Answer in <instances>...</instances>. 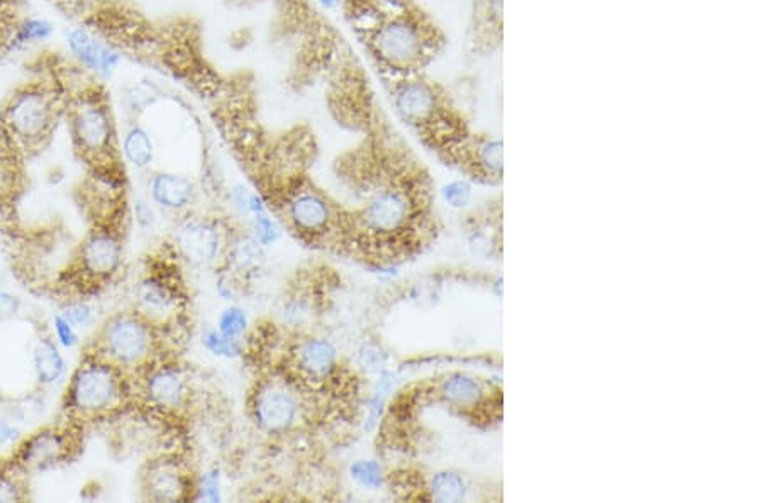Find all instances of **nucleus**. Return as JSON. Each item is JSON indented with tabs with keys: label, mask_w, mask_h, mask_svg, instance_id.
Masks as SVG:
<instances>
[{
	"label": "nucleus",
	"mask_w": 763,
	"mask_h": 503,
	"mask_svg": "<svg viewBox=\"0 0 763 503\" xmlns=\"http://www.w3.org/2000/svg\"><path fill=\"white\" fill-rule=\"evenodd\" d=\"M46 4L122 59L175 81L206 106L228 84L231 72L210 58L197 15L155 14L141 0H46Z\"/></svg>",
	"instance_id": "obj_1"
},
{
	"label": "nucleus",
	"mask_w": 763,
	"mask_h": 503,
	"mask_svg": "<svg viewBox=\"0 0 763 503\" xmlns=\"http://www.w3.org/2000/svg\"><path fill=\"white\" fill-rule=\"evenodd\" d=\"M24 470L12 461L0 467V502H21L26 499Z\"/></svg>",
	"instance_id": "obj_27"
},
{
	"label": "nucleus",
	"mask_w": 763,
	"mask_h": 503,
	"mask_svg": "<svg viewBox=\"0 0 763 503\" xmlns=\"http://www.w3.org/2000/svg\"><path fill=\"white\" fill-rule=\"evenodd\" d=\"M150 194L153 203L165 210L178 212L187 209L194 200V184L177 173L162 172L150 181Z\"/></svg>",
	"instance_id": "obj_20"
},
{
	"label": "nucleus",
	"mask_w": 763,
	"mask_h": 503,
	"mask_svg": "<svg viewBox=\"0 0 763 503\" xmlns=\"http://www.w3.org/2000/svg\"><path fill=\"white\" fill-rule=\"evenodd\" d=\"M248 317L240 307H229L219 317L218 331L231 339H240L247 331Z\"/></svg>",
	"instance_id": "obj_28"
},
{
	"label": "nucleus",
	"mask_w": 763,
	"mask_h": 503,
	"mask_svg": "<svg viewBox=\"0 0 763 503\" xmlns=\"http://www.w3.org/2000/svg\"><path fill=\"white\" fill-rule=\"evenodd\" d=\"M443 199L447 200L451 207H465L472 197V187L467 181H457L448 184L442 190Z\"/></svg>",
	"instance_id": "obj_32"
},
{
	"label": "nucleus",
	"mask_w": 763,
	"mask_h": 503,
	"mask_svg": "<svg viewBox=\"0 0 763 503\" xmlns=\"http://www.w3.org/2000/svg\"><path fill=\"white\" fill-rule=\"evenodd\" d=\"M0 9L14 12V14H30V2L28 0H0Z\"/></svg>",
	"instance_id": "obj_37"
},
{
	"label": "nucleus",
	"mask_w": 763,
	"mask_h": 503,
	"mask_svg": "<svg viewBox=\"0 0 763 503\" xmlns=\"http://www.w3.org/2000/svg\"><path fill=\"white\" fill-rule=\"evenodd\" d=\"M436 401L443 402L451 412L477 427H491L502 420L501 386L469 373H450L435 385Z\"/></svg>",
	"instance_id": "obj_8"
},
{
	"label": "nucleus",
	"mask_w": 763,
	"mask_h": 503,
	"mask_svg": "<svg viewBox=\"0 0 763 503\" xmlns=\"http://www.w3.org/2000/svg\"><path fill=\"white\" fill-rule=\"evenodd\" d=\"M251 229H253V238L257 239L262 247H269V244L277 241L279 228L265 212L254 214Z\"/></svg>",
	"instance_id": "obj_31"
},
{
	"label": "nucleus",
	"mask_w": 763,
	"mask_h": 503,
	"mask_svg": "<svg viewBox=\"0 0 763 503\" xmlns=\"http://www.w3.org/2000/svg\"><path fill=\"white\" fill-rule=\"evenodd\" d=\"M143 393L153 407L177 411L188 398V383L184 373L174 364L150 367L143 376Z\"/></svg>",
	"instance_id": "obj_16"
},
{
	"label": "nucleus",
	"mask_w": 763,
	"mask_h": 503,
	"mask_svg": "<svg viewBox=\"0 0 763 503\" xmlns=\"http://www.w3.org/2000/svg\"><path fill=\"white\" fill-rule=\"evenodd\" d=\"M338 351L325 338H306L294 348V370L297 382L310 386L326 385L338 371Z\"/></svg>",
	"instance_id": "obj_15"
},
{
	"label": "nucleus",
	"mask_w": 763,
	"mask_h": 503,
	"mask_svg": "<svg viewBox=\"0 0 763 503\" xmlns=\"http://www.w3.org/2000/svg\"><path fill=\"white\" fill-rule=\"evenodd\" d=\"M63 316L67 317L75 327H87L94 319V309L85 300L72 302L63 310Z\"/></svg>",
	"instance_id": "obj_34"
},
{
	"label": "nucleus",
	"mask_w": 763,
	"mask_h": 503,
	"mask_svg": "<svg viewBox=\"0 0 763 503\" xmlns=\"http://www.w3.org/2000/svg\"><path fill=\"white\" fill-rule=\"evenodd\" d=\"M126 393L128 385L122 379V368L94 353L74 371L65 408L75 419H97L116 411Z\"/></svg>",
	"instance_id": "obj_7"
},
{
	"label": "nucleus",
	"mask_w": 763,
	"mask_h": 503,
	"mask_svg": "<svg viewBox=\"0 0 763 503\" xmlns=\"http://www.w3.org/2000/svg\"><path fill=\"white\" fill-rule=\"evenodd\" d=\"M62 124L55 84L24 65V77L0 100V199H14L24 192L28 168L48 150Z\"/></svg>",
	"instance_id": "obj_3"
},
{
	"label": "nucleus",
	"mask_w": 763,
	"mask_h": 503,
	"mask_svg": "<svg viewBox=\"0 0 763 503\" xmlns=\"http://www.w3.org/2000/svg\"><path fill=\"white\" fill-rule=\"evenodd\" d=\"M204 345L209 349L210 353L216 357H235L240 353V345L238 339L228 338L219 331H207L204 335Z\"/></svg>",
	"instance_id": "obj_30"
},
{
	"label": "nucleus",
	"mask_w": 763,
	"mask_h": 503,
	"mask_svg": "<svg viewBox=\"0 0 763 503\" xmlns=\"http://www.w3.org/2000/svg\"><path fill=\"white\" fill-rule=\"evenodd\" d=\"M137 304L138 313L150 320L177 313V287L163 276H146L137 285Z\"/></svg>",
	"instance_id": "obj_19"
},
{
	"label": "nucleus",
	"mask_w": 763,
	"mask_h": 503,
	"mask_svg": "<svg viewBox=\"0 0 763 503\" xmlns=\"http://www.w3.org/2000/svg\"><path fill=\"white\" fill-rule=\"evenodd\" d=\"M121 238L109 228L90 231L77 254V276L90 285L109 282L121 269Z\"/></svg>",
	"instance_id": "obj_12"
},
{
	"label": "nucleus",
	"mask_w": 763,
	"mask_h": 503,
	"mask_svg": "<svg viewBox=\"0 0 763 503\" xmlns=\"http://www.w3.org/2000/svg\"><path fill=\"white\" fill-rule=\"evenodd\" d=\"M504 45V0H472L467 53L476 59L498 55Z\"/></svg>",
	"instance_id": "obj_13"
},
{
	"label": "nucleus",
	"mask_w": 763,
	"mask_h": 503,
	"mask_svg": "<svg viewBox=\"0 0 763 503\" xmlns=\"http://www.w3.org/2000/svg\"><path fill=\"white\" fill-rule=\"evenodd\" d=\"M190 480L184 468L174 459H160L148 464L143 474V490L146 499L155 502H177L185 499L190 489Z\"/></svg>",
	"instance_id": "obj_17"
},
{
	"label": "nucleus",
	"mask_w": 763,
	"mask_h": 503,
	"mask_svg": "<svg viewBox=\"0 0 763 503\" xmlns=\"http://www.w3.org/2000/svg\"><path fill=\"white\" fill-rule=\"evenodd\" d=\"M72 451L74 436L68 433V427H45L19 445L12 461L24 471H40L67 461Z\"/></svg>",
	"instance_id": "obj_14"
},
{
	"label": "nucleus",
	"mask_w": 763,
	"mask_h": 503,
	"mask_svg": "<svg viewBox=\"0 0 763 503\" xmlns=\"http://www.w3.org/2000/svg\"><path fill=\"white\" fill-rule=\"evenodd\" d=\"M37 34L30 14H14L0 9V56L15 52Z\"/></svg>",
	"instance_id": "obj_22"
},
{
	"label": "nucleus",
	"mask_w": 763,
	"mask_h": 503,
	"mask_svg": "<svg viewBox=\"0 0 763 503\" xmlns=\"http://www.w3.org/2000/svg\"><path fill=\"white\" fill-rule=\"evenodd\" d=\"M19 437V430L8 420L0 419V446L11 445Z\"/></svg>",
	"instance_id": "obj_36"
},
{
	"label": "nucleus",
	"mask_w": 763,
	"mask_h": 503,
	"mask_svg": "<svg viewBox=\"0 0 763 503\" xmlns=\"http://www.w3.org/2000/svg\"><path fill=\"white\" fill-rule=\"evenodd\" d=\"M24 63L55 84L63 124L85 173L128 182L118 116L106 77L56 46L36 50Z\"/></svg>",
	"instance_id": "obj_2"
},
{
	"label": "nucleus",
	"mask_w": 763,
	"mask_h": 503,
	"mask_svg": "<svg viewBox=\"0 0 763 503\" xmlns=\"http://www.w3.org/2000/svg\"><path fill=\"white\" fill-rule=\"evenodd\" d=\"M299 397L291 380H265L251 398L254 423L269 434L291 429L299 419Z\"/></svg>",
	"instance_id": "obj_11"
},
{
	"label": "nucleus",
	"mask_w": 763,
	"mask_h": 503,
	"mask_svg": "<svg viewBox=\"0 0 763 503\" xmlns=\"http://www.w3.org/2000/svg\"><path fill=\"white\" fill-rule=\"evenodd\" d=\"M152 320L140 313H121L100 329L97 353L118 367H143L155 349Z\"/></svg>",
	"instance_id": "obj_9"
},
{
	"label": "nucleus",
	"mask_w": 763,
	"mask_h": 503,
	"mask_svg": "<svg viewBox=\"0 0 763 503\" xmlns=\"http://www.w3.org/2000/svg\"><path fill=\"white\" fill-rule=\"evenodd\" d=\"M350 473L366 489H379L382 485V481H384L382 468L375 461L360 459L357 463L351 464Z\"/></svg>",
	"instance_id": "obj_29"
},
{
	"label": "nucleus",
	"mask_w": 763,
	"mask_h": 503,
	"mask_svg": "<svg viewBox=\"0 0 763 503\" xmlns=\"http://www.w3.org/2000/svg\"><path fill=\"white\" fill-rule=\"evenodd\" d=\"M21 300L9 292H0V322L11 319L18 314Z\"/></svg>",
	"instance_id": "obj_35"
},
{
	"label": "nucleus",
	"mask_w": 763,
	"mask_h": 503,
	"mask_svg": "<svg viewBox=\"0 0 763 503\" xmlns=\"http://www.w3.org/2000/svg\"><path fill=\"white\" fill-rule=\"evenodd\" d=\"M379 80L426 74L447 52V31L435 15L411 0L350 28Z\"/></svg>",
	"instance_id": "obj_4"
},
{
	"label": "nucleus",
	"mask_w": 763,
	"mask_h": 503,
	"mask_svg": "<svg viewBox=\"0 0 763 503\" xmlns=\"http://www.w3.org/2000/svg\"><path fill=\"white\" fill-rule=\"evenodd\" d=\"M53 324H55V336L58 346L72 349L78 345L77 327H75L67 317L63 316V314H56Z\"/></svg>",
	"instance_id": "obj_33"
},
{
	"label": "nucleus",
	"mask_w": 763,
	"mask_h": 503,
	"mask_svg": "<svg viewBox=\"0 0 763 503\" xmlns=\"http://www.w3.org/2000/svg\"><path fill=\"white\" fill-rule=\"evenodd\" d=\"M443 165L450 166L467 181L476 184H502L504 156L501 138L473 129V133L443 162Z\"/></svg>",
	"instance_id": "obj_10"
},
{
	"label": "nucleus",
	"mask_w": 763,
	"mask_h": 503,
	"mask_svg": "<svg viewBox=\"0 0 763 503\" xmlns=\"http://www.w3.org/2000/svg\"><path fill=\"white\" fill-rule=\"evenodd\" d=\"M228 4L237 6V8H251V6L266 4L272 0H226Z\"/></svg>",
	"instance_id": "obj_38"
},
{
	"label": "nucleus",
	"mask_w": 763,
	"mask_h": 503,
	"mask_svg": "<svg viewBox=\"0 0 763 503\" xmlns=\"http://www.w3.org/2000/svg\"><path fill=\"white\" fill-rule=\"evenodd\" d=\"M177 247L188 261L207 265L221 251V231L206 219H188L177 231Z\"/></svg>",
	"instance_id": "obj_18"
},
{
	"label": "nucleus",
	"mask_w": 763,
	"mask_h": 503,
	"mask_svg": "<svg viewBox=\"0 0 763 503\" xmlns=\"http://www.w3.org/2000/svg\"><path fill=\"white\" fill-rule=\"evenodd\" d=\"M228 260L232 270L250 276L262 270L265 253L262 244L253 236H238L228 244Z\"/></svg>",
	"instance_id": "obj_23"
},
{
	"label": "nucleus",
	"mask_w": 763,
	"mask_h": 503,
	"mask_svg": "<svg viewBox=\"0 0 763 503\" xmlns=\"http://www.w3.org/2000/svg\"><path fill=\"white\" fill-rule=\"evenodd\" d=\"M33 370L41 385H55L67 373V361L59 351L58 342L40 339L33 349Z\"/></svg>",
	"instance_id": "obj_21"
},
{
	"label": "nucleus",
	"mask_w": 763,
	"mask_h": 503,
	"mask_svg": "<svg viewBox=\"0 0 763 503\" xmlns=\"http://www.w3.org/2000/svg\"><path fill=\"white\" fill-rule=\"evenodd\" d=\"M126 162L137 168H146L153 162V141L143 125H131L121 140Z\"/></svg>",
	"instance_id": "obj_24"
},
{
	"label": "nucleus",
	"mask_w": 763,
	"mask_h": 503,
	"mask_svg": "<svg viewBox=\"0 0 763 503\" xmlns=\"http://www.w3.org/2000/svg\"><path fill=\"white\" fill-rule=\"evenodd\" d=\"M467 492L464 478L454 471H438L426 485V496L435 502H461Z\"/></svg>",
	"instance_id": "obj_26"
},
{
	"label": "nucleus",
	"mask_w": 763,
	"mask_h": 503,
	"mask_svg": "<svg viewBox=\"0 0 763 503\" xmlns=\"http://www.w3.org/2000/svg\"><path fill=\"white\" fill-rule=\"evenodd\" d=\"M269 203L275 204L291 231L307 243H328L333 236L339 238V231H344V238L347 236L348 214L309 175L292 182Z\"/></svg>",
	"instance_id": "obj_6"
},
{
	"label": "nucleus",
	"mask_w": 763,
	"mask_h": 503,
	"mask_svg": "<svg viewBox=\"0 0 763 503\" xmlns=\"http://www.w3.org/2000/svg\"><path fill=\"white\" fill-rule=\"evenodd\" d=\"M379 81L397 121L439 162L473 133L472 121L457 97L429 72Z\"/></svg>",
	"instance_id": "obj_5"
},
{
	"label": "nucleus",
	"mask_w": 763,
	"mask_h": 503,
	"mask_svg": "<svg viewBox=\"0 0 763 503\" xmlns=\"http://www.w3.org/2000/svg\"><path fill=\"white\" fill-rule=\"evenodd\" d=\"M411 0H339V9L344 12L348 26L363 23L373 15L401 8Z\"/></svg>",
	"instance_id": "obj_25"
}]
</instances>
